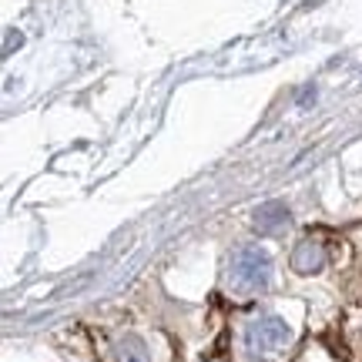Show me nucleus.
I'll use <instances>...</instances> for the list:
<instances>
[{"label":"nucleus","mask_w":362,"mask_h":362,"mask_svg":"<svg viewBox=\"0 0 362 362\" xmlns=\"http://www.w3.org/2000/svg\"><path fill=\"white\" fill-rule=\"evenodd\" d=\"M228 279L238 292H255V288H265L272 282V259L262 252V248H242L232 259V269H228Z\"/></svg>","instance_id":"f257e3e1"},{"label":"nucleus","mask_w":362,"mask_h":362,"mask_svg":"<svg viewBox=\"0 0 362 362\" xmlns=\"http://www.w3.org/2000/svg\"><path fill=\"white\" fill-rule=\"evenodd\" d=\"M322 265V248L312 245V242H302V245L292 252V269L296 272H315Z\"/></svg>","instance_id":"20e7f679"},{"label":"nucleus","mask_w":362,"mask_h":362,"mask_svg":"<svg viewBox=\"0 0 362 362\" xmlns=\"http://www.w3.org/2000/svg\"><path fill=\"white\" fill-rule=\"evenodd\" d=\"M285 225H288V208L279 205V202H269V205H262L255 211V228L259 232L275 235V232H282Z\"/></svg>","instance_id":"7ed1b4c3"},{"label":"nucleus","mask_w":362,"mask_h":362,"mask_svg":"<svg viewBox=\"0 0 362 362\" xmlns=\"http://www.w3.org/2000/svg\"><path fill=\"white\" fill-rule=\"evenodd\" d=\"M288 339H292V332H288V325L279 315H262V319H255V322L248 325L245 346L252 356H272V352L285 349Z\"/></svg>","instance_id":"f03ea898"},{"label":"nucleus","mask_w":362,"mask_h":362,"mask_svg":"<svg viewBox=\"0 0 362 362\" xmlns=\"http://www.w3.org/2000/svg\"><path fill=\"white\" fill-rule=\"evenodd\" d=\"M115 362H151V359H148V349H144L141 339L128 336L115 346Z\"/></svg>","instance_id":"39448f33"}]
</instances>
